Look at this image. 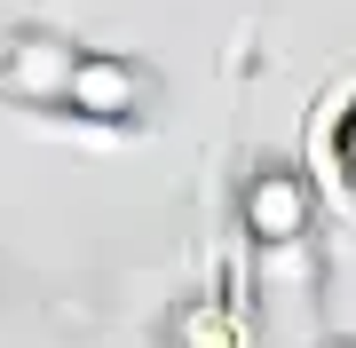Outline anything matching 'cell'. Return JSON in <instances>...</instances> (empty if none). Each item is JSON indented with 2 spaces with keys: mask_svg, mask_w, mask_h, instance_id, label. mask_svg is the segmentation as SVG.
I'll list each match as a JSON object with an SVG mask.
<instances>
[{
  "mask_svg": "<svg viewBox=\"0 0 356 348\" xmlns=\"http://www.w3.org/2000/svg\"><path fill=\"white\" fill-rule=\"evenodd\" d=\"M72 72H79V48H64V40H16L8 64H0V88L24 95V103H64Z\"/></svg>",
  "mask_w": 356,
  "mask_h": 348,
  "instance_id": "3957f363",
  "label": "cell"
},
{
  "mask_svg": "<svg viewBox=\"0 0 356 348\" xmlns=\"http://www.w3.org/2000/svg\"><path fill=\"white\" fill-rule=\"evenodd\" d=\"M309 214H317V198H309V182L293 174L285 158H261V167L245 174V190H238V222H245V238H254L261 254L309 245Z\"/></svg>",
  "mask_w": 356,
  "mask_h": 348,
  "instance_id": "6da1fadb",
  "label": "cell"
},
{
  "mask_svg": "<svg viewBox=\"0 0 356 348\" xmlns=\"http://www.w3.org/2000/svg\"><path fill=\"white\" fill-rule=\"evenodd\" d=\"M175 348H238V324H229L222 301H182L175 309Z\"/></svg>",
  "mask_w": 356,
  "mask_h": 348,
  "instance_id": "277c9868",
  "label": "cell"
},
{
  "mask_svg": "<svg viewBox=\"0 0 356 348\" xmlns=\"http://www.w3.org/2000/svg\"><path fill=\"white\" fill-rule=\"evenodd\" d=\"M151 95H159V88H151V72H143L135 56L95 48V56H79L64 111H72V119H103V127H135V119L151 111Z\"/></svg>",
  "mask_w": 356,
  "mask_h": 348,
  "instance_id": "7a4b0ae2",
  "label": "cell"
},
{
  "mask_svg": "<svg viewBox=\"0 0 356 348\" xmlns=\"http://www.w3.org/2000/svg\"><path fill=\"white\" fill-rule=\"evenodd\" d=\"M332 167L356 182V111H341V127H332Z\"/></svg>",
  "mask_w": 356,
  "mask_h": 348,
  "instance_id": "5b68a950",
  "label": "cell"
}]
</instances>
